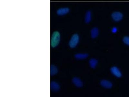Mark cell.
<instances>
[{"label": "cell", "instance_id": "12", "mask_svg": "<svg viewBox=\"0 0 129 97\" xmlns=\"http://www.w3.org/2000/svg\"><path fill=\"white\" fill-rule=\"evenodd\" d=\"M98 63V61L95 59H91L90 60L89 63L90 65L92 68H95Z\"/></svg>", "mask_w": 129, "mask_h": 97}, {"label": "cell", "instance_id": "7", "mask_svg": "<svg viewBox=\"0 0 129 97\" xmlns=\"http://www.w3.org/2000/svg\"><path fill=\"white\" fill-rule=\"evenodd\" d=\"M72 82L75 86L78 87H82L83 83L82 81L78 77H74L72 79Z\"/></svg>", "mask_w": 129, "mask_h": 97}, {"label": "cell", "instance_id": "13", "mask_svg": "<svg viewBox=\"0 0 129 97\" xmlns=\"http://www.w3.org/2000/svg\"><path fill=\"white\" fill-rule=\"evenodd\" d=\"M58 72V69L55 66L51 65L50 67V74L51 76L56 75Z\"/></svg>", "mask_w": 129, "mask_h": 97}, {"label": "cell", "instance_id": "3", "mask_svg": "<svg viewBox=\"0 0 129 97\" xmlns=\"http://www.w3.org/2000/svg\"><path fill=\"white\" fill-rule=\"evenodd\" d=\"M111 17L113 20L115 22H119L122 19L123 15L121 12L116 11L112 13Z\"/></svg>", "mask_w": 129, "mask_h": 97}, {"label": "cell", "instance_id": "14", "mask_svg": "<svg viewBox=\"0 0 129 97\" xmlns=\"http://www.w3.org/2000/svg\"><path fill=\"white\" fill-rule=\"evenodd\" d=\"M123 41L125 44L129 46V37L125 36L123 38Z\"/></svg>", "mask_w": 129, "mask_h": 97}, {"label": "cell", "instance_id": "15", "mask_svg": "<svg viewBox=\"0 0 129 97\" xmlns=\"http://www.w3.org/2000/svg\"><path fill=\"white\" fill-rule=\"evenodd\" d=\"M112 32L113 33H115L117 32V28L114 27L112 29Z\"/></svg>", "mask_w": 129, "mask_h": 97}, {"label": "cell", "instance_id": "4", "mask_svg": "<svg viewBox=\"0 0 129 97\" xmlns=\"http://www.w3.org/2000/svg\"><path fill=\"white\" fill-rule=\"evenodd\" d=\"M70 10L68 7H62L59 8L56 11L57 14L59 16H64L68 13Z\"/></svg>", "mask_w": 129, "mask_h": 97}, {"label": "cell", "instance_id": "1", "mask_svg": "<svg viewBox=\"0 0 129 97\" xmlns=\"http://www.w3.org/2000/svg\"><path fill=\"white\" fill-rule=\"evenodd\" d=\"M60 35L59 32L55 31L52 33L51 39V46L52 48L57 46L60 41Z\"/></svg>", "mask_w": 129, "mask_h": 97}, {"label": "cell", "instance_id": "9", "mask_svg": "<svg viewBox=\"0 0 129 97\" xmlns=\"http://www.w3.org/2000/svg\"><path fill=\"white\" fill-rule=\"evenodd\" d=\"M99 33V29L96 27L92 29L91 31V36L93 38H95L98 36Z\"/></svg>", "mask_w": 129, "mask_h": 97}, {"label": "cell", "instance_id": "8", "mask_svg": "<svg viewBox=\"0 0 129 97\" xmlns=\"http://www.w3.org/2000/svg\"><path fill=\"white\" fill-rule=\"evenodd\" d=\"M51 89L53 91L57 92L59 90L60 86L57 83L54 81L51 82L50 84Z\"/></svg>", "mask_w": 129, "mask_h": 97}, {"label": "cell", "instance_id": "10", "mask_svg": "<svg viewBox=\"0 0 129 97\" xmlns=\"http://www.w3.org/2000/svg\"><path fill=\"white\" fill-rule=\"evenodd\" d=\"M92 18L91 12L90 11L88 10L86 12L85 14V22L89 23L90 22Z\"/></svg>", "mask_w": 129, "mask_h": 97}, {"label": "cell", "instance_id": "2", "mask_svg": "<svg viewBox=\"0 0 129 97\" xmlns=\"http://www.w3.org/2000/svg\"><path fill=\"white\" fill-rule=\"evenodd\" d=\"M79 35L77 34L73 35L69 41V45L71 48H74L79 43Z\"/></svg>", "mask_w": 129, "mask_h": 97}, {"label": "cell", "instance_id": "11", "mask_svg": "<svg viewBox=\"0 0 129 97\" xmlns=\"http://www.w3.org/2000/svg\"><path fill=\"white\" fill-rule=\"evenodd\" d=\"M88 55L86 54H78L75 55V57L77 59H84L87 57Z\"/></svg>", "mask_w": 129, "mask_h": 97}, {"label": "cell", "instance_id": "6", "mask_svg": "<svg viewBox=\"0 0 129 97\" xmlns=\"http://www.w3.org/2000/svg\"><path fill=\"white\" fill-rule=\"evenodd\" d=\"M101 84L103 87L106 88H111L112 86V83L109 81L106 80H103L101 81Z\"/></svg>", "mask_w": 129, "mask_h": 97}, {"label": "cell", "instance_id": "5", "mask_svg": "<svg viewBox=\"0 0 129 97\" xmlns=\"http://www.w3.org/2000/svg\"><path fill=\"white\" fill-rule=\"evenodd\" d=\"M111 71L112 73L116 77L120 78L122 77L121 72L117 67H112L111 69Z\"/></svg>", "mask_w": 129, "mask_h": 97}]
</instances>
